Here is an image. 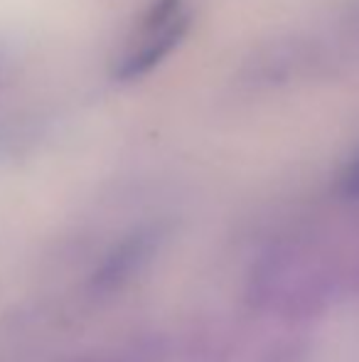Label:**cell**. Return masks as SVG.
Returning a JSON list of instances; mask_svg holds the SVG:
<instances>
[{
	"instance_id": "cell-1",
	"label": "cell",
	"mask_w": 359,
	"mask_h": 362,
	"mask_svg": "<svg viewBox=\"0 0 359 362\" xmlns=\"http://www.w3.org/2000/svg\"><path fill=\"white\" fill-rule=\"evenodd\" d=\"M187 28H190V18L182 13L180 0H155L140 20L135 30V42L121 59L116 79L133 81L155 69L182 42Z\"/></svg>"
}]
</instances>
